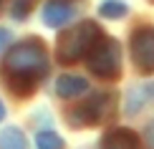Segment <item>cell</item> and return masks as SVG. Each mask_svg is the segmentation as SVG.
I'll list each match as a JSON object with an SVG mask.
<instances>
[{
    "instance_id": "6da1fadb",
    "label": "cell",
    "mask_w": 154,
    "mask_h": 149,
    "mask_svg": "<svg viewBox=\"0 0 154 149\" xmlns=\"http://www.w3.org/2000/svg\"><path fill=\"white\" fill-rule=\"evenodd\" d=\"M5 71L10 76V86L18 94H30L33 83L43 79L48 71L46 46L38 38H30V41L15 46L5 58Z\"/></svg>"
},
{
    "instance_id": "7a4b0ae2",
    "label": "cell",
    "mask_w": 154,
    "mask_h": 149,
    "mask_svg": "<svg viewBox=\"0 0 154 149\" xmlns=\"http://www.w3.org/2000/svg\"><path fill=\"white\" fill-rule=\"evenodd\" d=\"M99 38H101V33H99L96 23H81L76 28L66 30L58 38V61L61 63H76L79 58L91 53V48L96 46Z\"/></svg>"
},
{
    "instance_id": "3957f363",
    "label": "cell",
    "mask_w": 154,
    "mask_h": 149,
    "mask_svg": "<svg viewBox=\"0 0 154 149\" xmlns=\"http://www.w3.org/2000/svg\"><path fill=\"white\" fill-rule=\"evenodd\" d=\"M88 68L99 79H116L121 73V48L114 38H99L88 53Z\"/></svg>"
},
{
    "instance_id": "277c9868",
    "label": "cell",
    "mask_w": 154,
    "mask_h": 149,
    "mask_svg": "<svg viewBox=\"0 0 154 149\" xmlns=\"http://www.w3.org/2000/svg\"><path fill=\"white\" fill-rule=\"evenodd\" d=\"M131 58L139 71L152 73L154 71V28L144 25L137 28L131 36Z\"/></svg>"
},
{
    "instance_id": "5b68a950",
    "label": "cell",
    "mask_w": 154,
    "mask_h": 149,
    "mask_svg": "<svg viewBox=\"0 0 154 149\" xmlns=\"http://www.w3.org/2000/svg\"><path fill=\"white\" fill-rule=\"evenodd\" d=\"M109 104H111V99H109L106 94L91 96L86 104H81L79 109H73V111H71V124L86 126V124H96V121H101L106 116V111H109Z\"/></svg>"
},
{
    "instance_id": "8992f818",
    "label": "cell",
    "mask_w": 154,
    "mask_h": 149,
    "mask_svg": "<svg viewBox=\"0 0 154 149\" xmlns=\"http://www.w3.org/2000/svg\"><path fill=\"white\" fill-rule=\"evenodd\" d=\"M73 18V8L66 0H48L46 8H43V23L51 28H61Z\"/></svg>"
},
{
    "instance_id": "52a82bcc",
    "label": "cell",
    "mask_w": 154,
    "mask_h": 149,
    "mask_svg": "<svg viewBox=\"0 0 154 149\" xmlns=\"http://www.w3.org/2000/svg\"><path fill=\"white\" fill-rule=\"evenodd\" d=\"M101 149H139V139L129 129H114L104 137Z\"/></svg>"
},
{
    "instance_id": "ba28073f",
    "label": "cell",
    "mask_w": 154,
    "mask_h": 149,
    "mask_svg": "<svg viewBox=\"0 0 154 149\" xmlns=\"http://www.w3.org/2000/svg\"><path fill=\"white\" fill-rule=\"evenodd\" d=\"M56 91L63 99H73V96H81L88 91V81L81 79V76H61L56 81Z\"/></svg>"
},
{
    "instance_id": "9c48e42d",
    "label": "cell",
    "mask_w": 154,
    "mask_h": 149,
    "mask_svg": "<svg viewBox=\"0 0 154 149\" xmlns=\"http://www.w3.org/2000/svg\"><path fill=\"white\" fill-rule=\"evenodd\" d=\"M152 91H154V83H152V86H137V88H131L129 96H126V111L137 114L139 109L152 99Z\"/></svg>"
},
{
    "instance_id": "30bf717a",
    "label": "cell",
    "mask_w": 154,
    "mask_h": 149,
    "mask_svg": "<svg viewBox=\"0 0 154 149\" xmlns=\"http://www.w3.org/2000/svg\"><path fill=\"white\" fill-rule=\"evenodd\" d=\"M0 149H28L23 132L18 126H8L5 132H0Z\"/></svg>"
},
{
    "instance_id": "8fae6325",
    "label": "cell",
    "mask_w": 154,
    "mask_h": 149,
    "mask_svg": "<svg viewBox=\"0 0 154 149\" xmlns=\"http://www.w3.org/2000/svg\"><path fill=\"white\" fill-rule=\"evenodd\" d=\"M35 144H38V149H63V139L53 129H46V132H41L35 137Z\"/></svg>"
},
{
    "instance_id": "7c38bea8",
    "label": "cell",
    "mask_w": 154,
    "mask_h": 149,
    "mask_svg": "<svg viewBox=\"0 0 154 149\" xmlns=\"http://www.w3.org/2000/svg\"><path fill=\"white\" fill-rule=\"evenodd\" d=\"M99 10H101V15H104V18H111V20L126 15V5H121V3H104Z\"/></svg>"
},
{
    "instance_id": "4fadbf2b",
    "label": "cell",
    "mask_w": 154,
    "mask_h": 149,
    "mask_svg": "<svg viewBox=\"0 0 154 149\" xmlns=\"http://www.w3.org/2000/svg\"><path fill=\"white\" fill-rule=\"evenodd\" d=\"M10 43V30L0 28V51H5V46Z\"/></svg>"
},
{
    "instance_id": "5bb4252c",
    "label": "cell",
    "mask_w": 154,
    "mask_h": 149,
    "mask_svg": "<svg viewBox=\"0 0 154 149\" xmlns=\"http://www.w3.org/2000/svg\"><path fill=\"white\" fill-rule=\"evenodd\" d=\"M146 137H149V144L154 147V121L149 124V129H146Z\"/></svg>"
},
{
    "instance_id": "9a60e30c",
    "label": "cell",
    "mask_w": 154,
    "mask_h": 149,
    "mask_svg": "<svg viewBox=\"0 0 154 149\" xmlns=\"http://www.w3.org/2000/svg\"><path fill=\"white\" fill-rule=\"evenodd\" d=\"M3 116H5V106H3V101H0V121H3Z\"/></svg>"
},
{
    "instance_id": "2e32d148",
    "label": "cell",
    "mask_w": 154,
    "mask_h": 149,
    "mask_svg": "<svg viewBox=\"0 0 154 149\" xmlns=\"http://www.w3.org/2000/svg\"><path fill=\"white\" fill-rule=\"evenodd\" d=\"M0 8H3V0H0Z\"/></svg>"
}]
</instances>
